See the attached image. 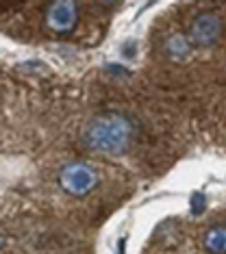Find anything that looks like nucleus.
Returning <instances> with one entry per match:
<instances>
[{
    "label": "nucleus",
    "instance_id": "5",
    "mask_svg": "<svg viewBox=\"0 0 226 254\" xmlns=\"http://www.w3.org/2000/svg\"><path fill=\"white\" fill-rule=\"evenodd\" d=\"M205 248L209 254H226V224H220V226L207 230Z\"/></svg>",
    "mask_w": 226,
    "mask_h": 254
},
{
    "label": "nucleus",
    "instance_id": "6",
    "mask_svg": "<svg viewBox=\"0 0 226 254\" xmlns=\"http://www.w3.org/2000/svg\"><path fill=\"white\" fill-rule=\"evenodd\" d=\"M165 53L170 55L172 59H176V61L187 59V55H189V39H185L183 35H172L165 42Z\"/></svg>",
    "mask_w": 226,
    "mask_h": 254
},
{
    "label": "nucleus",
    "instance_id": "4",
    "mask_svg": "<svg viewBox=\"0 0 226 254\" xmlns=\"http://www.w3.org/2000/svg\"><path fill=\"white\" fill-rule=\"evenodd\" d=\"M78 22V4L72 0H57L46 7V24L50 31L68 35L76 28Z\"/></svg>",
    "mask_w": 226,
    "mask_h": 254
},
{
    "label": "nucleus",
    "instance_id": "1",
    "mask_svg": "<svg viewBox=\"0 0 226 254\" xmlns=\"http://www.w3.org/2000/svg\"><path fill=\"white\" fill-rule=\"evenodd\" d=\"M135 139V124L124 113H107L94 118L83 132V143L100 154H124Z\"/></svg>",
    "mask_w": 226,
    "mask_h": 254
},
{
    "label": "nucleus",
    "instance_id": "3",
    "mask_svg": "<svg viewBox=\"0 0 226 254\" xmlns=\"http://www.w3.org/2000/svg\"><path fill=\"white\" fill-rule=\"evenodd\" d=\"M222 37V20L213 11H202L189 24V42L198 48H211Z\"/></svg>",
    "mask_w": 226,
    "mask_h": 254
},
{
    "label": "nucleus",
    "instance_id": "8",
    "mask_svg": "<svg viewBox=\"0 0 226 254\" xmlns=\"http://www.w3.org/2000/svg\"><path fill=\"white\" fill-rule=\"evenodd\" d=\"M124 248H126V239L122 237L120 239V244H118V254H124Z\"/></svg>",
    "mask_w": 226,
    "mask_h": 254
},
{
    "label": "nucleus",
    "instance_id": "2",
    "mask_svg": "<svg viewBox=\"0 0 226 254\" xmlns=\"http://www.w3.org/2000/svg\"><path fill=\"white\" fill-rule=\"evenodd\" d=\"M59 185L63 191L72 195V198H85L96 189L98 172L94 165L85 163V161H72V163L61 167Z\"/></svg>",
    "mask_w": 226,
    "mask_h": 254
},
{
    "label": "nucleus",
    "instance_id": "7",
    "mask_svg": "<svg viewBox=\"0 0 226 254\" xmlns=\"http://www.w3.org/2000/svg\"><path fill=\"white\" fill-rule=\"evenodd\" d=\"M205 204H207V200H205V195H202L200 191H196L194 195H191V213H194V215L205 213Z\"/></svg>",
    "mask_w": 226,
    "mask_h": 254
}]
</instances>
